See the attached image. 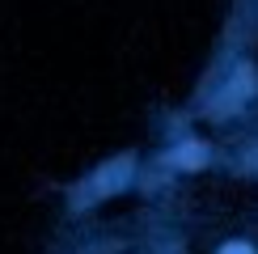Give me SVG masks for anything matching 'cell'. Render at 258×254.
Listing matches in <instances>:
<instances>
[{"label":"cell","mask_w":258,"mask_h":254,"mask_svg":"<svg viewBox=\"0 0 258 254\" xmlns=\"http://www.w3.org/2000/svg\"><path fill=\"white\" fill-rule=\"evenodd\" d=\"M182 165H199V144H190L186 153H182Z\"/></svg>","instance_id":"obj_1"},{"label":"cell","mask_w":258,"mask_h":254,"mask_svg":"<svg viewBox=\"0 0 258 254\" xmlns=\"http://www.w3.org/2000/svg\"><path fill=\"white\" fill-rule=\"evenodd\" d=\"M220 254H254V250H250V246H241V241H229Z\"/></svg>","instance_id":"obj_2"}]
</instances>
